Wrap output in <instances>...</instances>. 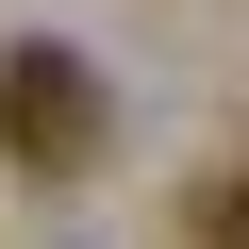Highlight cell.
Wrapping results in <instances>:
<instances>
[{"instance_id":"7a4b0ae2","label":"cell","mask_w":249,"mask_h":249,"mask_svg":"<svg viewBox=\"0 0 249 249\" xmlns=\"http://www.w3.org/2000/svg\"><path fill=\"white\" fill-rule=\"evenodd\" d=\"M183 216H199V249H249V183H199Z\"/></svg>"},{"instance_id":"6da1fadb","label":"cell","mask_w":249,"mask_h":249,"mask_svg":"<svg viewBox=\"0 0 249 249\" xmlns=\"http://www.w3.org/2000/svg\"><path fill=\"white\" fill-rule=\"evenodd\" d=\"M116 150V100H100V67L83 50H0V166H17V183H83Z\"/></svg>"}]
</instances>
